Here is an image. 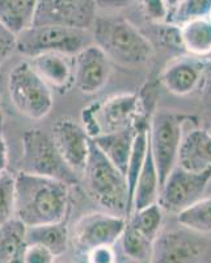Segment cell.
I'll return each instance as SVG.
<instances>
[{"instance_id":"obj_1","label":"cell","mask_w":211,"mask_h":263,"mask_svg":"<svg viewBox=\"0 0 211 263\" xmlns=\"http://www.w3.org/2000/svg\"><path fill=\"white\" fill-rule=\"evenodd\" d=\"M15 178V217L25 227L66 221L69 212L67 183L25 171H18Z\"/></svg>"},{"instance_id":"obj_2","label":"cell","mask_w":211,"mask_h":263,"mask_svg":"<svg viewBox=\"0 0 211 263\" xmlns=\"http://www.w3.org/2000/svg\"><path fill=\"white\" fill-rule=\"evenodd\" d=\"M93 44L110 61L122 66H140L149 62L154 46L134 24L121 17H96L93 23Z\"/></svg>"},{"instance_id":"obj_3","label":"cell","mask_w":211,"mask_h":263,"mask_svg":"<svg viewBox=\"0 0 211 263\" xmlns=\"http://www.w3.org/2000/svg\"><path fill=\"white\" fill-rule=\"evenodd\" d=\"M83 175L90 196L96 203L107 212L126 220L130 218V196L126 175L107 158L93 141Z\"/></svg>"},{"instance_id":"obj_4","label":"cell","mask_w":211,"mask_h":263,"mask_svg":"<svg viewBox=\"0 0 211 263\" xmlns=\"http://www.w3.org/2000/svg\"><path fill=\"white\" fill-rule=\"evenodd\" d=\"M84 128L91 138L138 126L147 121V105L138 93H119L84 108Z\"/></svg>"},{"instance_id":"obj_5","label":"cell","mask_w":211,"mask_h":263,"mask_svg":"<svg viewBox=\"0 0 211 263\" xmlns=\"http://www.w3.org/2000/svg\"><path fill=\"white\" fill-rule=\"evenodd\" d=\"M91 44H93V37L90 29L58 24L33 25L17 34L16 51L29 60L46 53L74 57Z\"/></svg>"},{"instance_id":"obj_6","label":"cell","mask_w":211,"mask_h":263,"mask_svg":"<svg viewBox=\"0 0 211 263\" xmlns=\"http://www.w3.org/2000/svg\"><path fill=\"white\" fill-rule=\"evenodd\" d=\"M8 93L16 111L30 120H41L53 108V92L29 61L18 62L8 74Z\"/></svg>"},{"instance_id":"obj_7","label":"cell","mask_w":211,"mask_h":263,"mask_svg":"<svg viewBox=\"0 0 211 263\" xmlns=\"http://www.w3.org/2000/svg\"><path fill=\"white\" fill-rule=\"evenodd\" d=\"M23 154L21 170L25 173L53 178L69 185L79 182L77 174L66 163L51 136L41 129H30L21 137Z\"/></svg>"},{"instance_id":"obj_8","label":"cell","mask_w":211,"mask_h":263,"mask_svg":"<svg viewBox=\"0 0 211 263\" xmlns=\"http://www.w3.org/2000/svg\"><path fill=\"white\" fill-rule=\"evenodd\" d=\"M189 116L172 111L155 112L150 120L149 144L159 171L161 185L177 166L180 145L184 137V125Z\"/></svg>"},{"instance_id":"obj_9","label":"cell","mask_w":211,"mask_h":263,"mask_svg":"<svg viewBox=\"0 0 211 263\" xmlns=\"http://www.w3.org/2000/svg\"><path fill=\"white\" fill-rule=\"evenodd\" d=\"M128 220L109 212L84 215L75 224L71 239L75 249L84 254L101 246H114L125 232Z\"/></svg>"},{"instance_id":"obj_10","label":"cell","mask_w":211,"mask_h":263,"mask_svg":"<svg viewBox=\"0 0 211 263\" xmlns=\"http://www.w3.org/2000/svg\"><path fill=\"white\" fill-rule=\"evenodd\" d=\"M211 180V168L202 173H192L176 166L161 185L159 201L166 212L177 213L202 199Z\"/></svg>"},{"instance_id":"obj_11","label":"cell","mask_w":211,"mask_h":263,"mask_svg":"<svg viewBox=\"0 0 211 263\" xmlns=\"http://www.w3.org/2000/svg\"><path fill=\"white\" fill-rule=\"evenodd\" d=\"M95 0H38L34 25L58 24L90 29L95 23Z\"/></svg>"},{"instance_id":"obj_12","label":"cell","mask_w":211,"mask_h":263,"mask_svg":"<svg viewBox=\"0 0 211 263\" xmlns=\"http://www.w3.org/2000/svg\"><path fill=\"white\" fill-rule=\"evenodd\" d=\"M51 138L66 163L76 174H83L92 145L86 128L74 120H58L51 128Z\"/></svg>"},{"instance_id":"obj_13","label":"cell","mask_w":211,"mask_h":263,"mask_svg":"<svg viewBox=\"0 0 211 263\" xmlns=\"http://www.w3.org/2000/svg\"><path fill=\"white\" fill-rule=\"evenodd\" d=\"M74 86L81 93L92 95L105 87L110 77V60L96 44H91L75 54Z\"/></svg>"},{"instance_id":"obj_14","label":"cell","mask_w":211,"mask_h":263,"mask_svg":"<svg viewBox=\"0 0 211 263\" xmlns=\"http://www.w3.org/2000/svg\"><path fill=\"white\" fill-rule=\"evenodd\" d=\"M206 243L191 230H171L159 234L149 263H197Z\"/></svg>"},{"instance_id":"obj_15","label":"cell","mask_w":211,"mask_h":263,"mask_svg":"<svg viewBox=\"0 0 211 263\" xmlns=\"http://www.w3.org/2000/svg\"><path fill=\"white\" fill-rule=\"evenodd\" d=\"M205 66V62L197 58L173 61L165 66L160 74V83L173 95H191L202 84Z\"/></svg>"},{"instance_id":"obj_16","label":"cell","mask_w":211,"mask_h":263,"mask_svg":"<svg viewBox=\"0 0 211 263\" xmlns=\"http://www.w3.org/2000/svg\"><path fill=\"white\" fill-rule=\"evenodd\" d=\"M177 166L192 173H202L211 168V130L193 128L184 133Z\"/></svg>"},{"instance_id":"obj_17","label":"cell","mask_w":211,"mask_h":263,"mask_svg":"<svg viewBox=\"0 0 211 263\" xmlns=\"http://www.w3.org/2000/svg\"><path fill=\"white\" fill-rule=\"evenodd\" d=\"M69 55L58 53L39 54L30 58L33 69L48 83L57 90H67L74 84V67Z\"/></svg>"},{"instance_id":"obj_18","label":"cell","mask_w":211,"mask_h":263,"mask_svg":"<svg viewBox=\"0 0 211 263\" xmlns=\"http://www.w3.org/2000/svg\"><path fill=\"white\" fill-rule=\"evenodd\" d=\"M143 124L138 126H131V128L128 129H122V130L118 132L105 133V135H100L97 137L92 138L96 146L101 150L107 156V158L114 166H117L125 175L126 171H128L129 159H130L131 150H133V145H134L135 136L138 133V129Z\"/></svg>"},{"instance_id":"obj_19","label":"cell","mask_w":211,"mask_h":263,"mask_svg":"<svg viewBox=\"0 0 211 263\" xmlns=\"http://www.w3.org/2000/svg\"><path fill=\"white\" fill-rule=\"evenodd\" d=\"M160 177H159L158 167H156V163H155L154 156H152L149 144L146 161L143 164L137 185H135L134 195H133V212L158 203L159 196H160Z\"/></svg>"},{"instance_id":"obj_20","label":"cell","mask_w":211,"mask_h":263,"mask_svg":"<svg viewBox=\"0 0 211 263\" xmlns=\"http://www.w3.org/2000/svg\"><path fill=\"white\" fill-rule=\"evenodd\" d=\"M38 0H0V23L16 36L34 25Z\"/></svg>"},{"instance_id":"obj_21","label":"cell","mask_w":211,"mask_h":263,"mask_svg":"<svg viewBox=\"0 0 211 263\" xmlns=\"http://www.w3.org/2000/svg\"><path fill=\"white\" fill-rule=\"evenodd\" d=\"M182 49L196 58L211 55V21L208 17L196 18L180 25Z\"/></svg>"},{"instance_id":"obj_22","label":"cell","mask_w":211,"mask_h":263,"mask_svg":"<svg viewBox=\"0 0 211 263\" xmlns=\"http://www.w3.org/2000/svg\"><path fill=\"white\" fill-rule=\"evenodd\" d=\"M70 233L66 221L27 228V245L36 243L48 248L55 257H60L69 249Z\"/></svg>"},{"instance_id":"obj_23","label":"cell","mask_w":211,"mask_h":263,"mask_svg":"<svg viewBox=\"0 0 211 263\" xmlns=\"http://www.w3.org/2000/svg\"><path fill=\"white\" fill-rule=\"evenodd\" d=\"M27 246V227L13 217L0 225V263L20 257Z\"/></svg>"},{"instance_id":"obj_24","label":"cell","mask_w":211,"mask_h":263,"mask_svg":"<svg viewBox=\"0 0 211 263\" xmlns=\"http://www.w3.org/2000/svg\"><path fill=\"white\" fill-rule=\"evenodd\" d=\"M177 222L196 234L211 233V197H202L177 213Z\"/></svg>"},{"instance_id":"obj_25","label":"cell","mask_w":211,"mask_h":263,"mask_svg":"<svg viewBox=\"0 0 211 263\" xmlns=\"http://www.w3.org/2000/svg\"><path fill=\"white\" fill-rule=\"evenodd\" d=\"M119 242L123 254L133 262L149 263L151 259L155 242L131 225H126Z\"/></svg>"},{"instance_id":"obj_26","label":"cell","mask_w":211,"mask_h":263,"mask_svg":"<svg viewBox=\"0 0 211 263\" xmlns=\"http://www.w3.org/2000/svg\"><path fill=\"white\" fill-rule=\"evenodd\" d=\"M163 212L164 210L160 206V204L155 203L143 210L133 212V215L128 220V224L139 230L140 233L144 234L147 238L155 242L160 233L161 225H163Z\"/></svg>"},{"instance_id":"obj_27","label":"cell","mask_w":211,"mask_h":263,"mask_svg":"<svg viewBox=\"0 0 211 263\" xmlns=\"http://www.w3.org/2000/svg\"><path fill=\"white\" fill-rule=\"evenodd\" d=\"M210 11L211 0H181L179 6L171 11L170 16L172 15L171 21L180 27L191 20L208 17Z\"/></svg>"},{"instance_id":"obj_28","label":"cell","mask_w":211,"mask_h":263,"mask_svg":"<svg viewBox=\"0 0 211 263\" xmlns=\"http://www.w3.org/2000/svg\"><path fill=\"white\" fill-rule=\"evenodd\" d=\"M16 178L11 174L0 175V225L15 217Z\"/></svg>"},{"instance_id":"obj_29","label":"cell","mask_w":211,"mask_h":263,"mask_svg":"<svg viewBox=\"0 0 211 263\" xmlns=\"http://www.w3.org/2000/svg\"><path fill=\"white\" fill-rule=\"evenodd\" d=\"M23 259L24 263H55L57 257L45 246L30 243L25 246Z\"/></svg>"},{"instance_id":"obj_30","label":"cell","mask_w":211,"mask_h":263,"mask_svg":"<svg viewBox=\"0 0 211 263\" xmlns=\"http://www.w3.org/2000/svg\"><path fill=\"white\" fill-rule=\"evenodd\" d=\"M142 3L144 13L150 20L155 21V23L168 20L170 9L165 6L164 0H142Z\"/></svg>"},{"instance_id":"obj_31","label":"cell","mask_w":211,"mask_h":263,"mask_svg":"<svg viewBox=\"0 0 211 263\" xmlns=\"http://www.w3.org/2000/svg\"><path fill=\"white\" fill-rule=\"evenodd\" d=\"M17 46V36L0 23V63L8 58Z\"/></svg>"},{"instance_id":"obj_32","label":"cell","mask_w":211,"mask_h":263,"mask_svg":"<svg viewBox=\"0 0 211 263\" xmlns=\"http://www.w3.org/2000/svg\"><path fill=\"white\" fill-rule=\"evenodd\" d=\"M88 263H117V255L113 246H101L91 250L88 254Z\"/></svg>"},{"instance_id":"obj_33","label":"cell","mask_w":211,"mask_h":263,"mask_svg":"<svg viewBox=\"0 0 211 263\" xmlns=\"http://www.w3.org/2000/svg\"><path fill=\"white\" fill-rule=\"evenodd\" d=\"M134 0H95L96 8L110 11V9H121L129 7Z\"/></svg>"},{"instance_id":"obj_34","label":"cell","mask_w":211,"mask_h":263,"mask_svg":"<svg viewBox=\"0 0 211 263\" xmlns=\"http://www.w3.org/2000/svg\"><path fill=\"white\" fill-rule=\"evenodd\" d=\"M8 166V149H7V142L2 133V126H0V175L7 171Z\"/></svg>"},{"instance_id":"obj_35","label":"cell","mask_w":211,"mask_h":263,"mask_svg":"<svg viewBox=\"0 0 211 263\" xmlns=\"http://www.w3.org/2000/svg\"><path fill=\"white\" fill-rule=\"evenodd\" d=\"M203 88H205L206 93H207L208 99L211 100V62L206 63L205 72H203Z\"/></svg>"},{"instance_id":"obj_36","label":"cell","mask_w":211,"mask_h":263,"mask_svg":"<svg viewBox=\"0 0 211 263\" xmlns=\"http://www.w3.org/2000/svg\"><path fill=\"white\" fill-rule=\"evenodd\" d=\"M180 2H181V0H164V3H165V6L168 7V9H170V12H171V11H173V9H175L176 7L179 6Z\"/></svg>"},{"instance_id":"obj_37","label":"cell","mask_w":211,"mask_h":263,"mask_svg":"<svg viewBox=\"0 0 211 263\" xmlns=\"http://www.w3.org/2000/svg\"><path fill=\"white\" fill-rule=\"evenodd\" d=\"M7 263H24V259H23V255H20V257L15 258V259H12V260H9V262H7Z\"/></svg>"},{"instance_id":"obj_38","label":"cell","mask_w":211,"mask_h":263,"mask_svg":"<svg viewBox=\"0 0 211 263\" xmlns=\"http://www.w3.org/2000/svg\"><path fill=\"white\" fill-rule=\"evenodd\" d=\"M3 124V111H2V105H0V126Z\"/></svg>"},{"instance_id":"obj_39","label":"cell","mask_w":211,"mask_h":263,"mask_svg":"<svg viewBox=\"0 0 211 263\" xmlns=\"http://www.w3.org/2000/svg\"><path fill=\"white\" fill-rule=\"evenodd\" d=\"M55 263H74V262H70V260H65V262H57V260H55Z\"/></svg>"},{"instance_id":"obj_40","label":"cell","mask_w":211,"mask_h":263,"mask_svg":"<svg viewBox=\"0 0 211 263\" xmlns=\"http://www.w3.org/2000/svg\"><path fill=\"white\" fill-rule=\"evenodd\" d=\"M208 18H210V21H211V11H210V15H208Z\"/></svg>"}]
</instances>
